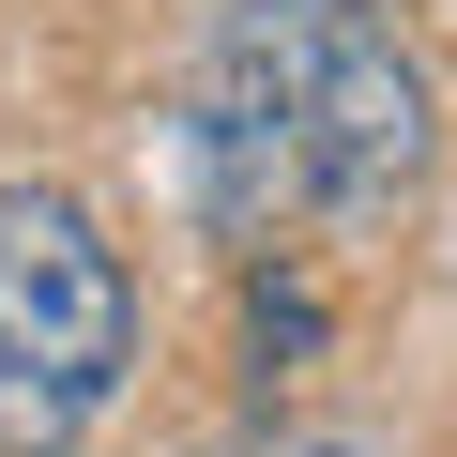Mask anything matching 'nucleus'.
<instances>
[{
  "mask_svg": "<svg viewBox=\"0 0 457 457\" xmlns=\"http://www.w3.org/2000/svg\"><path fill=\"white\" fill-rule=\"evenodd\" d=\"M213 457H381L366 427H290V411H260L245 442H213Z\"/></svg>",
  "mask_w": 457,
  "mask_h": 457,
  "instance_id": "20e7f679",
  "label": "nucleus"
},
{
  "mask_svg": "<svg viewBox=\"0 0 457 457\" xmlns=\"http://www.w3.org/2000/svg\"><path fill=\"white\" fill-rule=\"evenodd\" d=\"M137 381V275L77 183H0V457H77Z\"/></svg>",
  "mask_w": 457,
  "mask_h": 457,
  "instance_id": "f03ea898",
  "label": "nucleus"
},
{
  "mask_svg": "<svg viewBox=\"0 0 457 457\" xmlns=\"http://www.w3.org/2000/svg\"><path fill=\"white\" fill-rule=\"evenodd\" d=\"M305 351H320V290H305V275H275V260H260V275H245V381H260V396H275V381H290V366H305Z\"/></svg>",
  "mask_w": 457,
  "mask_h": 457,
  "instance_id": "7ed1b4c3",
  "label": "nucleus"
},
{
  "mask_svg": "<svg viewBox=\"0 0 457 457\" xmlns=\"http://www.w3.org/2000/svg\"><path fill=\"white\" fill-rule=\"evenodd\" d=\"M442 153V92L366 0H228L198 92H183V183L213 245L290 228H381Z\"/></svg>",
  "mask_w": 457,
  "mask_h": 457,
  "instance_id": "f257e3e1",
  "label": "nucleus"
}]
</instances>
